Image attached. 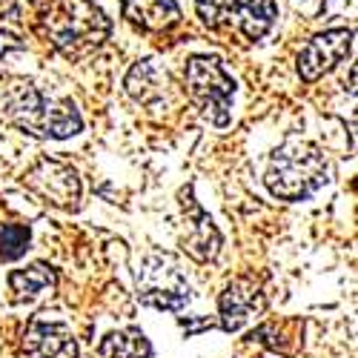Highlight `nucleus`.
Returning a JSON list of instances; mask_svg holds the SVG:
<instances>
[{
  "mask_svg": "<svg viewBox=\"0 0 358 358\" xmlns=\"http://www.w3.org/2000/svg\"><path fill=\"white\" fill-rule=\"evenodd\" d=\"M138 298L146 307L181 313L192 298V287L181 270V264L166 252H155L138 270Z\"/></svg>",
  "mask_w": 358,
  "mask_h": 358,
  "instance_id": "nucleus-5",
  "label": "nucleus"
},
{
  "mask_svg": "<svg viewBox=\"0 0 358 358\" xmlns=\"http://www.w3.org/2000/svg\"><path fill=\"white\" fill-rule=\"evenodd\" d=\"M23 352L29 358H78V344L66 324L35 318L23 333Z\"/></svg>",
  "mask_w": 358,
  "mask_h": 358,
  "instance_id": "nucleus-9",
  "label": "nucleus"
},
{
  "mask_svg": "<svg viewBox=\"0 0 358 358\" xmlns=\"http://www.w3.org/2000/svg\"><path fill=\"white\" fill-rule=\"evenodd\" d=\"M187 89L189 98L198 106L203 121L213 127H227L232 117V98H235V80L224 72L218 57L195 55L187 61Z\"/></svg>",
  "mask_w": 358,
  "mask_h": 358,
  "instance_id": "nucleus-4",
  "label": "nucleus"
},
{
  "mask_svg": "<svg viewBox=\"0 0 358 358\" xmlns=\"http://www.w3.org/2000/svg\"><path fill=\"white\" fill-rule=\"evenodd\" d=\"M3 109L17 129H23L26 135H35V138L64 141L83 129L80 112L75 109L72 101L52 98L41 86L29 83V80H15L6 89Z\"/></svg>",
  "mask_w": 358,
  "mask_h": 358,
  "instance_id": "nucleus-1",
  "label": "nucleus"
},
{
  "mask_svg": "<svg viewBox=\"0 0 358 358\" xmlns=\"http://www.w3.org/2000/svg\"><path fill=\"white\" fill-rule=\"evenodd\" d=\"M264 181L266 189L281 201H307L330 181V164L318 146L304 141H287L273 152Z\"/></svg>",
  "mask_w": 358,
  "mask_h": 358,
  "instance_id": "nucleus-2",
  "label": "nucleus"
},
{
  "mask_svg": "<svg viewBox=\"0 0 358 358\" xmlns=\"http://www.w3.org/2000/svg\"><path fill=\"white\" fill-rule=\"evenodd\" d=\"M218 310H221V327L227 333H235L241 327L264 310V292H261V284L252 281V278H235L227 284V289L221 292V301H218Z\"/></svg>",
  "mask_w": 358,
  "mask_h": 358,
  "instance_id": "nucleus-10",
  "label": "nucleus"
},
{
  "mask_svg": "<svg viewBox=\"0 0 358 358\" xmlns=\"http://www.w3.org/2000/svg\"><path fill=\"white\" fill-rule=\"evenodd\" d=\"M127 92L132 101H138L143 106L161 103L169 92V75L155 61H141L127 78Z\"/></svg>",
  "mask_w": 358,
  "mask_h": 358,
  "instance_id": "nucleus-13",
  "label": "nucleus"
},
{
  "mask_svg": "<svg viewBox=\"0 0 358 358\" xmlns=\"http://www.w3.org/2000/svg\"><path fill=\"white\" fill-rule=\"evenodd\" d=\"M98 355L101 358H149L152 355V344L149 338L129 327V330H121V333H109L101 347H98Z\"/></svg>",
  "mask_w": 358,
  "mask_h": 358,
  "instance_id": "nucleus-15",
  "label": "nucleus"
},
{
  "mask_svg": "<svg viewBox=\"0 0 358 358\" xmlns=\"http://www.w3.org/2000/svg\"><path fill=\"white\" fill-rule=\"evenodd\" d=\"M32 241L26 224H3L0 227V261H17Z\"/></svg>",
  "mask_w": 358,
  "mask_h": 358,
  "instance_id": "nucleus-16",
  "label": "nucleus"
},
{
  "mask_svg": "<svg viewBox=\"0 0 358 358\" xmlns=\"http://www.w3.org/2000/svg\"><path fill=\"white\" fill-rule=\"evenodd\" d=\"M201 20L210 29H235L247 41H261L278 20L275 0H195Z\"/></svg>",
  "mask_w": 358,
  "mask_h": 358,
  "instance_id": "nucleus-6",
  "label": "nucleus"
},
{
  "mask_svg": "<svg viewBox=\"0 0 358 358\" xmlns=\"http://www.w3.org/2000/svg\"><path fill=\"white\" fill-rule=\"evenodd\" d=\"M184 210H187V224H189V229L184 235V250L201 264L213 261L221 250V232L215 229L213 218L206 215L192 198L184 201Z\"/></svg>",
  "mask_w": 358,
  "mask_h": 358,
  "instance_id": "nucleus-11",
  "label": "nucleus"
},
{
  "mask_svg": "<svg viewBox=\"0 0 358 358\" xmlns=\"http://www.w3.org/2000/svg\"><path fill=\"white\" fill-rule=\"evenodd\" d=\"M350 52H352V29H330V32H321L298 55V75H301V80L313 83V80L324 78L327 72H333Z\"/></svg>",
  "mask_w": 358,
  "mask_h": 358,
  "instance_id": "nucleus-8",
  "label": "nucleus"
},
{
  "mask_svg": "<svg viewBox=\"0 0 358 358\" xmlns=\"http://www.w3.org/2000/svg\"><path fill=\"white\" fill-rule=\"evenodd\" d=\"M336 3H338V0H292L295 12H298V15H304L307 20H315V17L327 15Z\"/></svg>",
  "mask_w": 358,
  "mask_h": 358,
  "instance_id": "nucleus-17",
  "label": "nucleus"
},
{
  "mask_svg": "<svg viewBox=\"0 0 358 358\" xmlns=\"http://www.w3.org/2000/svg\"><path fill=\"white\" fill-rule=\"evenodd\" d=\"M55 284H57V275L46 264H32V266H26V270H15L9 275V287H12L15 301H32V298L43 295Z\"/></svg>",
  "mask_w": 358,
  "mask_h": 358,
  "instance_id": "nucleus-14",
  "label": "nucleus"
},
{
  "mask_svg": "<svg viewBox=\"0 0 358 358\" xmlns=\"http://www.w3.org/2000/svg\"><path fill=\"white\" fill-rule=\"evenodd\" d=\"M121 6L124 17L143 32H166L181 20V9L175 0H121Z\"/></svg>",
  "mask_w": 358,
  "mask_h": 358,
  "instance_id": "nucleus-12",
  "label": "nucleus"
},
{
  "mask_svg": "<svg viewBox=\"0 0 358 358\" xmlns=\"http://www.w3.org/2000/svg\"><path fill=\"white\" fill-rule=\"evenodd\" d=\"M23 49H26V46H23V41H20V38H15L12 32H3V29H0V64H3L9 55L23 52Z\"/></svg>",
  "mask_w": 358,
  "mask_h": 358,
  "instance_id": "nucleus-18",
  "label": "nucleus"
},
{
  "mask_svg": "<svg viewBox=\"0 0 358 358\" xmlns=\"http://www.w3.org/2000/svg\"><path fill=\"white\" fill-rule=\"evenodd\" d=\"M23 184L46 203H55L61 210H78L80 203V178L72 166L61 161H41L26 172Z\"/></svg>",
  "mask_w": 358,
  "mask_h": 358,
  "instance_id": "nucleus-7",
  "label": "nucleus"
},
{
  "mask_svg": "<svg viewBox=\"0 0 358 358\" xmlns=\"http://www.w3.org/2000/svg\"><path fill=\"white\" fill-rule=\"evenodd\" d=\"M109 20L92 0H61L46 17V35L66 57H83L109 38Z\"/></svg>",
  "mask_w": 358,
  "mask_h": 358,
  "instance_id": "nucleus-3",
  "label": "nucleus"
}]
</instances>
